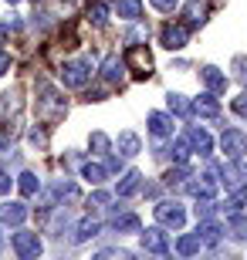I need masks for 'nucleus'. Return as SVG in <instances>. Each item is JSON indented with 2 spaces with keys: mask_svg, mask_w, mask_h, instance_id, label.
Returning <instances> with one entry per match:
<instances>
[{
  "mask_svg": "<svg viewBox=\"0 0 247 260\" xmlns=\"http://www.w3.org/2000/svg\"><path fill=\"white\" fill-rule=\"evenodd\" d=\"M92 71H95L92 58H75V61H65V68H61V81H65L68 88H85L88 81H92Z\"/></svg>",
  "mask_w": 247,
  "mask_h": 260,
  "instance_id": "1",
  "label": "nucleus"
},
{
  "mask_svg": "<svg viewBox=\"0 0 247 260\" xmlns=\"http://www.w3.org/2000/svg\"><path fill=\"white\" fill-rule=\"evenodd\" d=\"M38 98H41V112H51V115H65V98L58 95V88L48 85V81H38Z\"/></svg>",
  "mask_w": 247,
  "mask_h": 260,
  "instance_id": "2",
  "label": "nucleus"
},
{
  "mask_svg": "<svg viewBox=\"0 0 247 260\" xmlns=\"http://www.w3.org/2000/svg\"><path fill=\"white\" fill-rule=\"evenodd\" d=\"M156 220L162 223V226H173V230H180L183 223H186V210H183L180 203H156Z\"/></svg>",
  "mask_w": 247,
  "mask_h": 260,
  "instance_id": "3",
  "label": "nucleus"
},
{
  "mask_svg": "<svg viewBox=\"0 0 247 260\" xmlns=\"http://www.w3.org/2000/svg\"><path fill=\"white\" fill-rule=\"evenodd\" d=\"M10 247H14L17 257H38V253H41V237H38V233H31V230H20V233L10 237Z\"/></svg>",
  "mask_w": 247,
  "mask_h": 260,
  "instance_id": "4",
  "label": "nucleus"
},
{
  "mask_svg": "<svg viewBox=\"0 0 247 260\" xmlns=\"http://www.w3.org/2000/svg\"><path fill=\"white\" fill-rule=\"evenodd\" d=\"M220 149H224L230 159L247 155V132H240V128H227V132L220 135Z\"/></svg>",
  "mask_w": 247,
  "mask_h": 260,
  "instance_id": "5",
  "label": "nucleus"
},
{
  "mask_svg": "<svg viewBox=\"0 0 247 260\" xmlns=\"http://www.w3.org/2000/svg\"><path fill=\"white\" fill-rule=\"evenodd\" d=\"M159 41H162V48L180 51V48H186V41H190V27H186V24H166V27L159 30Z\"/></svg>",
  "mask_w": 247,
  "mask_h": 260,
  "instance_id": "6",
  "label": "nucleus"
},
{
  "mask_svg": "<svg viewBox=\"0 0 247 260\" xmlns=\"http://www.w3.org/2000/svg\"><path fill=\"white\" fill-rule=\"evenodd\" d=\"M149 132L156 135V139H173V128H176V118H173V112H149Z\"/></svg>",
  "mask_w": 247,
  "mask_h": 260,
  "instance_id": "7",
  "label": "nucleus"
},
{
  "mask_svg": "<svg viewBox=\"0 0 247 260\" xmlns=\"http://www.w3.org/2000/svg\"><path fill=\"white\" fill-rule=\"evenodd\" d=\"M220 176H224V186H227L230 193H234V189H244V186H247V169L240 166V159H230V162L220 169Z\"/></svg>",
  "mask_w": 247,
  "mask_h": 260,
  "instance_id": "8",
  "label": "nucleus"
},
{
  "mask_svg": "<svg viewBox=\"0 0 247 260\" xmlns=\"http://www.w3.org/2000/svg\"><path fill=\"white\" fill-rule=\"evenodd\" d=\"M143 250L146 253H170V240H166V233H162V226H149V230H143Z\"/></svg>",
  "mask_w": 247,
  "mask_h": 260,
  "instance_id": "9",
  "label": "nucleus"
},
{
  "mask_svg": "<svg viewBox=\"0 0 247 260\" xmlns=\"http://www.w3.org/2000/svg\"><path fill=\"white\" fill-rule=\"evenodd\" d=\"M125 64H132L135 75H149L152 71V58H149V51H146L143 44H129V51H125Z\"/></svg>",
  "mask_w": 247,
  "mask_h": 260,
  "instance_id": "10",
  "label": "nucleus"
},
{
  "mask_svg": "<svg viewBox=\"0 0 247 260\" xmlns=\"http://www.w3.org/2000/svg\"><path fill=\"white\" fill-rule=\"evenodd\" d=\"M190 105H193V115H200V118H217V115H220L217 91H207V95H200L197 102H190Z\"/></svg>",
  "mask_w": 247,
  "mask_h": 260,
  "instance_id": "11",
  "label": "nucleus"
},
{
  "mask_svg": "<svg viewBox=\"0 0 247 260\" xmlns=\"http://www.w3.org/2000/svg\"><path fill=\"white\" fill-rule=\"evenodd\" d=\"M0 220L7 223V226H20V223L28 220V206L24 203H4L0 206Z\"/></svg>",
  "mask_w": 247,
  "mask_h": 260,
  "instance_id": "12",
  "label": "nucleus"
},
{
  "mask_svg": "<svg viewBox=\"0 0 247 260\" xmlns=\"http://www.w3.org/2000/svg\"><path fill=\"white\" fill-rule=\"evenodd\" d=\"M186 142H190L200 155H210V152H213V139H210L207 128H190V132H186Z\"/></svg>",
  "mask_w": 247,
  "mask_h": 260,
  "instance_id": "13",
  "label": "nucleus"
},
{
  "mask_svg": "<svg viewBox=\"0 0 247 260\" xmlns=\"http://www.w3.org/2000/svg\"><path fill=\"white\" fill-rule=\"evenodd\" d=\"M200 78H203V85H207L210 91H224V88H227V75H220V68H213V64L200 68Z\"/></svg>",
  "mask_w": 247,
  "mask_h": 260,
  "instance_id": "14",
  "label": "nucleus"
},
{
  "mask_svg": "<svg viewBox=\"0 0 247 260\" xmlns=\"http://www.w3.org/2000/svg\"><path fill=\"white\" fill-rule=\"evenodd\" d=\"M139 189H143V173H135V169H129V173L119 179V186H115L119 196H135Z\"/></svg>",
  "mask_w": 247,
  "mask_h": 260,
  "instance_id": "15",
  "label": "nucleus"
},
{
  "mask_svg": "<svg viewBox=\"0 0 247 260\" xmlns=\"http://www.w3.org/2000/svg\"><path fill=\"white\" fill-rule=\"evenodd\" d=\"M122 71H125V61L119 58V54H108V58L102 61V78H105V81H119Z\"/></svg>",
  "mask_w": 247,
  "mask_h": 260,
  "instance_id": "16",
  "label": "nucleus"
},
{
  "mask_svg": "<svg viewBox=\"0 0 247 260\" xmlns=\"http://www.w3.org/2000/svg\"><path fill=\"white\" fill-rule=\"evenodd\" d=\"M108 17H112V4H108V0H92V4H88V20H92V24L102 27Z\"/></svg>",
  "mask_w": 247,
  "mask_h": 260,
  "instance_id": "17",
  "label": "nucleus"
},
{
  "mask_svg": "<svg viewBox=\"0 0 247 260\" xmlns=\"http://www.w3.org/2000/svg\"><path fill=\"white\" fill-rule=\"evenodd\" d=\"M166 108H170L173 115H180V118H190L193 115V105L183 95H176V91H170V95H166Z\"/></svg>",
  "mask_w": 247,
  "mask_h": 260,
  "instance_id": "18",
  "label": "nucleus"
},
{
  "mask_svg": "<svg viewBox=\"0 0 247 260\" xmlns=\"http://www.w3.org/2000/svg\"><path fill=\"white\" fill-rule=\"evenodd\" d=\"M213 189H217V183H210V179H193V183H186V193L197 196V200H213Z\"/></svg>",
  "mask_w": 247,
  "mask_h": 260,
  "instance_id": "19",
  "label": "nucleus"
},
{
  "mask_svg": "<svg viewBox=\"0 0 247 260\" xmlns=\"http://www.w3.org/2000/svg\"><path fill=\"white\" fill-rule=\"evenodd\" d=\"M112 10L122 20H139V14H143V0H119Z\"/></svg>",
  "mask_w": 247,
  "mask_h": 260,
  "instance_id": "20",
  "label": "nucleus"
},
{
  "mask_svg": "<svg viewBox=\"0 0 247 260\" xmlns=\"http://www.w3.org/2000/svg\"><path fill=\"white\" fill-rule=\"evenodd\" d=\"M115 145H119V152H122V155H139V149H143V142H139V135H135V132H122L119 139H115Z\"/></svg>",
  "mask_w": 247,
  "mask_h": 260,
  "instance_id": "21",
  "label": "nucleus"
},
{
  "mask_svg": "<svg viewBox=\"0 0 247 260\" xmlns=\"http://www.w3.org/2000/svg\"><path fill=\"white\" fill-rule=\"evenodd\" d=\"M197 237H200L203 243H217L220 237H224V226H220V223H210V220H203V223L197 226Z\"/></svg>",
  "mask_w": 247,
  "mask_h": 260,
  "instance_id": "22",
  "label": "nucleus"
},
{
  "mask_svg": "<svg viewBox=\"0 0 247 260\" xmlns=\"http://www.w3.org/2000/svg\"><path fill=\"white\" fill-rule=\"evenodd\" d=\"M112 230L115 233H139V216H135V213H122V216H115L112 220Z\"/></svg>",
  "mask_w": 247,
  "mask_h": 260,
  "instance_id": "23",
  "label": "nucleus"
},
{
  "mask_svg": "<svg viewBox=\"0 0 247 260\" xmlns=\"http://www.w3.org/2000/svg\"><path fill=\"white\" fill-rule=\"evenodd\" d=\"M200 247H203V240H200L197 233H186V237H180V243H176V253L193 257V253H200Z\"/></svg>",
  "mask_w": 247,
  "mask_h": 260,
  "instance_id": "24",
  "label": "nucleus"
},
{
  "mask_svg": "<svg viewBox=\"0 0 247 260\" xmlns=\"http://www.w3.org/2000/svg\"><path fill=\"white\" fill-rule=\"evenodd\" d=\"M98 230H102V223H98V220H81V223H78L75 240L85 243V240H92V237H98Z\"/></svg>",
  "mask_w": 247,
  "mask_h": 260,
  "instance_id": "25",
  "label": "nucleus"
},
{
  "mask_svg": "<svg viewBox=\"0 0 247 260\" xmlns=\"http://www.w3.org/2000/svg\"><path fill=\"white\" fill-rule=\"evenodd\" d=\"M17 186H20V193H24V196H34V193L41 189V179H38L34 173H20Z\"/></svg>",
  "mask_w": 247,
  "mask_h": 260,
  "instance_id": "26",
  "label": "nucleus"
},
{
  "mask_svg": "<svg viewBox=\"0 0 247 260\" xmlns=\"http://www.w3.org/2000/svg\"><path fill=\"white\" fill-rule=\"evenodd\" d=\"M81 176H85V179H88L92 186H98V183H105V176H108V173H105V166H98V162H88L85 169H81Z\"/></svg>",
  "mask_w": 247,
  "mask_h": 260,
  "instance_id": "27",
  "label": "nucleus"
},
{
  "mask_svg": "<svg viewBox=\"0 0 247 260\" xmlns=\"http://www.w3.org/2000/svg\"><path fill=\"white\" fill-rule=\"evenodd\" d=\"M186 179H190V173H186V166H176V169H170V176H166V183L170 186H186Z\"/></svg>",
  "mask_w": 247,
  "mask_h": 260,
  "instance_id": "28",
  "label": "nucleus"
},
{
  "mask_svg": "<svg viewBox=\"0 0 247 260\" xmlns=\"http://www.w3.org/2000/svg\"><path fill=\"white\" fill-rule=\"evenodd\" d=\"M54 196H65V200H78V196H81V189H78L75 183H54Z\"/></svg>",
  "mask_w": 247,
  "mask_h": 260,
  "instance_id": "29",
  "label": "nucleus"
},
{
  "mask_svg": "<svg viewBox=\"0 0 247 260\" xmlns=\"http://www.w3.org/2000/svg\"><path fill=\"white\" fill-rule=\"evenodd\" d=\"M88 145H92V149H95V152H108V135L105 132H92V139H88Z\"/></svg>",
  "mask_w": 247,
  "mask_h": 260,
  "instance_id": "30",
  "label": "nucleus"
},
{
  "mask_svg": "<svg viewBox=\"0 0 247 260\" xmlns=\"http://www.w3.org/2000/svg\"><path fill=\"white\" fill-rule=\"evenodd\" d=\"M173 155H176V162H186L190 159V142L186 139H176L173 142Z\"/></svg>",
  "mask_w": 247,
  "mask_h": 260,
  "instance_id": "31",
  "label": "nucleus"
},
{
  "mask_svg": "<svg viewBox=\"0 0 247 260\" xmlns=\"http://www.w3.org/2000/svg\"><path fill=\"white\" fill-rule=\"evenodd\" d=\"M152 7L162 10V14H173V10L180 7V0H152Z\"/></svg>",
  "mask_w": 247,
  "mask_h": 260,
  "instance_id": "32",
  "label": "nucleus"
},
{
  "mask_svg": "<svg viewBox=\"0 0 247 260\" xmlns=\"http://www.w3.org/2000/svg\"><path fill=\"white\" fill-rule=\"evenodd\" d=\"M230 108H234L240 118H247V95H237L234 102H230Z\"/></svg>",
  "mask_w": 247,
  "mask_h": 260,
  "instance_id": "33",
  "label": "nucleus"
},
{
  "mask_svg": "<svg viewBox=\"0 0 247 260\" xmlns=\"http://www.w3.org/2000/svg\"><path fill=\"white\" fill-rule=\"evenodd\" d=\"M105 173H122V159L119 155H108L105 159Z\"/></svg>",
  "mask_w": 247,
  "mask_h": 260,
  "instance_id": "34",
  "label": "nucleus"
},
{
  "mask_svg": "<svg viewBox=\"0 0 247 260\" xmlns=\"http://www.w3.org/2000/svg\"><path fill=\"white\" fill-rule=\"evenodd\" d=\"M7 71H10V54L0 51V75H7Z\"/></svg>",
  "mask_w": 247,
  "mask_h": 260,
  "instance_id": "35",
  "label": "nucleus"
},
{
  "mask_svg": "<svg viewBox=\"0 0 247 260\" xmlns=\"http://www.w3.org/2000/svg\"><path fill=\"white\" fill-rule=\"evenodd\" d=\"M0 193H10V176L0 169Z\"/></svg>",
  "mask_w": 247,
  "mask_h": 260,
  "instance_id": "36",
  "label": "nucleus"
},
{
  "mask_svg": "<svg viewBox=\"0 0 247 260\" xmlns=\"http://www.w3.org/2000/svg\"><path fill=\"white\" fill-rule=\"evenodd\" d=\"M92 203H98V206H105V203H108V193H102V189H95V193H92Z\"/></svg>",
  "mask_w": 247,
  "mask_h": 260,
  "instance_id": "37",
  "label": "nucleus"
},
{
  "mask_svg": "<svg viewBox=\"0 0 247 260\" xmlns=\"http://www.w3.org/2000/svg\"><path fill=\"white\" fill-rule=\"evenodd\" d=\"M31 142H34V145H44V132H41V128H31Z\"/></svg>",
  "mask_w": 247,
  "mask_h": 260,
  "instance_id": "38",
  "label": "nucleus"
},
{
  "mask_svg": "<svg viewBox=\"0 0 247 260\" xmlns=\"http://www.w3.org/2000/svg\"><path fill=\"white\" fill-rule=\"evenodd\" d=\"M0 247H4V230H0Z\"/></svg>",
  "mask_w": 247,
  "mask_h": 260,
  "instance_id": "39",
  "label": "nucleus"
},
{
  "mask_svg": "<svg viewBox=\"0 0 247 260\" xmlns=\"http://www.w3.org/2000/svg\"><path fill=\"white\" fill-rule=\"evenodd\" d=\"M7 4H17V0H7Z\"/></svg>",
  "mask_w": 247,
  "mask_h": 260,
  "instance_id": "40",
  "label": "nucleus"
}]
</instances>
